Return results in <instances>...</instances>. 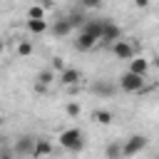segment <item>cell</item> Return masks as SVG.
<instances>
[{"label":"cell","instance_id":"6da1fadb","mask_svg":"<svg viewBox=\"0 0 159 159\" xmlns=\"http://www.w3.org/2000/svg\"><path fill=\"white\" fill-rule=\"evenodd\" d=\"M57 139H60V147L67 149V152H82V147H84V134H82V129H77V127L62 129Z\"/></svg>","mask_w":159,"mask_h":159},{"label":"cell","instance_id":"7a4b0ae2","mask_svg":"<svg viewBox=\"0 0 159 159\" xmlns=\"http://www.w3.org/2000/svg\"><path fill=\"white\" fill-rule=\"evenodd\" d=\"M119 89H124V92H144V77H139V75H134V72H122L119 75Z\"/></svg>","mask_w":159,"mask_h":159},{"label":"cell","instance_id":"3957f363","mask_svg":"<svg viewBox=\"0 0 159 159\" xmlns=\"http://www.w3.org/2000/svg\"><path fill=\"white\" fill-rule=\"evenodd\" d=\"M144 147H147V137L144 134H132L129 139H124V159L144 152Z\"/></svg>","mask_w":159,"mask_h":159},{"label":"cell","instance_id":"277c9868","mask_svg":"<svg viewBox=\"0 0 159 159\" xmlns=\"http://www.w3.org/2000/svg\"><path fill=\"white\" fill-rule=\"evenodd\" d=\"M57 80H60L62 87H77V84L82 82V72L75 70V67H67V70H62V72L57 75Z\"/></svg>","mask_w":159,"mask_h":159},{"label":"cell","instance_id":"5b68a950","mask_svg":"<svg viewBox=\"0 0 159 159\" xmlns=\"http://www.w3.org/2000/svg\"><path fill=\"white\" fill-rule=\"evenodd\" d=\"M112 55H114L117 60H132V57H137L132 42H127V40H117V42L112 45Z\"/></svg>","mask_w":159,"mask_h":159},{"label":"cell","instance_id":"8992f818","mask_svg":"<svg viewBox=\"0 0 159 159\" xmlns=\"http://www.w3.org/2000/svg\"><path fill=\"white\" fill-rule=\"evenodd\" d=\"M94 45H99V40H97L92 32H87V30H80V35H77V40H75V47H77L80 52H87V50H92Z\"/></svg>","mask_w":159,"mask_h":159},{"label":"cell","instance_id":"52a82bcc","mask_svg":"<svg viewBox=\"0 0 159 159\" xmlns=\"http://www.w3.org/2000/svg\"><path fill=\"white\" fill-rule=\"evenodd\" d=\"M117 40H122V30L112 22V20H104V27H102V42H117Z\"/></svg>","mask_w":159,"mask_h":159},{"label":"cell","instance_id":"ba28073f","mask_svg":"<svg viewBox=\"0 0 159 159\" xmlns=\"http://www.w3.org/2000/svg\"><path fill=\"white\" fill-rule=\"evenodd\" d=\"M129 72H134V75H139V77H147V72H149V60L142 57V55L132 57V60H129Z\"/></svg>","mask_w":159,"mask_h":159},{"label":"cell","instance_id":"9c48e42d","mask_svg":"<svg viewBox=\"0 0 159 159\" xmlns=\"http://www.w3.org/2000/svg\"><path fill=\"white\" fill-rule=\"evenodd\" d=\"M35 142H37V139H32V137H20L17 144H15V152H17L20 157H32V154H35Z\"/></svg>","mask_w":159,"mask_h":159},{"label":"cell","instance_id":"30bf717a","mask_svg":"<svg viewBox=\"0 0 159 159\" xmlns=\"http://www.w3.org/2000/svg\"><path fill=\"white\" fill-rule=\"evenodd\" d=\"M55 80H57V72H55L52 67H47V70H40V72H37V82H35V87L42 92V89H45L47 84H52Z\"/></svg>","mask_w":159,"mask_h":159},{"label":"cell","instance_id":"8fae6325","mask_svg":"<svg viewBox=\"0 0 159 159\" xmlns=\"http://www.w3.org/2000/svg\"><path fill=\"white\" fill-rule=\"evenodd\" d=\"M52 154V142L50 139H37L35 142V159H45V157H50Z\"/></svg>","mask_w":159,"mask_h":159},{"label":"cell","instance_id":"7c38bea8","mask_svg":"<svg viewBox=\"0 0 159 159\" xmlns=\"http://www.w3.org/2000/svg\"><path fill=\"white\" fill-rule=\"evenodd\" d=\"M104 157H107V159H124V142H112V144H107Z\"/></svg>","mask_w":159,"mask_h":159},{"label":"cell","instance_id":"4fadbf2b","mask_svg":"<svg viewBox=\"0 0 159 159\" xmlns=\"http://www.w3.org/2000/svg\"><path fill=\"white\" fill-rule=\"evenodd\" d=\"M25 27L30 35H42V32H47V20H27Z\"/></svg>","mask_w":159,"mask_h":159},{"label":"cell","instance_id":"5bb4252c","mask_svg":"<svg viewBox=\"0 0 159 159\" xmlns=\"http://www.w3.org/2000/svg\"><path fill=\"white\" fill-rule=\"evenodd\" d=\"M27 20H47V12L42 5H30L27 7Z\"/></svg>","mask_w":159,"mask_h":159},{"label":"cell","instance_id":"9a60e30c","mask_svg":"<svg viewBox=\"0 0 159 159\" xmlns=\"http://www.w3.org/2000/svg\"><path fill=\"white\" fill-rule=\"evenodd\" d=\"M52 32H55V35H60V37H65V35H70V32H72V22H70V20H57V22H55V27H52Z\"/></svg>","mask_w":159,"mask_h":159},{"label":"cell","instance_id":"2e32d148","mask_svg":"<svg viewBox=\"0 0 159 159\" xmlns=\"http://www.w3.org/2000/svg\"><path fill=\"white\" fill-rule=\"evenodd\" d=\"M92 119L97 124H112V112L109 109H94L92 112Z\"/></svg>","mask_w":159,"mask_h":159},{"label":"cell","instance_id":"e0dca14e","mask_svg":"<svg viewBox=\"0 0 159 159\" xmlns=\"http://www.w3.org/2000/svg\"><path fill=\"white\" fill-rule=\"evenodd\" d=\"M15 52H17L20 57H30V55H32V45H30L27 40H20L17 47H15Z\"/></svg>","mask_w":159,"mask_h":159},{"label":"cell","instance_id":"ac0fdd59","mask_svg":"<svg viewBox=\"0 0 159 159\" xmlns=\"http://www.w3.org/2000/svg\"><path fill=\"white\" fill-rule=\"evenodd\" d=\"M65 112H67L70 117H80V112H82V107H80L77 102H70V104L65 107Z\"/></svg>","mask_w":159,"mask_h":159},{"label":"cell","instance_id":"d6986e66","mask_svg":"<svg viewBox=\"0 0 159 159\" xmlns=\"http://www.w3.org/2000/svg\"><path fill=\"white\" fill-rule=\"evenodd\" d=\"M80 5L92 10V7H99V5H102V0H80Z\"/></svg>","mask_w":159,"mask_h":159},{"label":"cell","instance_id":"ffe728a7","mask_svg":"<svg viewBox=\"0 0 159 159\" xmlns=\"http://www.w3.org/2000/svg\"><path fill=\"white\" fill-rule=\"evenodd\" d=\"M52 70H55V72H62V70H67V67H65V62H62L60 57H55V60H52Z\"/></svg>","mask_w":159,"mask_h":159},{"label":"cell","instance_id":"44dd1931","mask_svg":"<svg viewBox=\"0 0 159 159\" xmlns=\"http://www.w3.org/2000/svg\"><path fill=\"white\" fill-rule=\"evenodd\" d=\"M94 89H97V92H102V94H109V92H112V87H107V84H97Z\"/></svg>","mask_w":159,"mask_h":159},{"label":"cell","instance_id":"7402d4cb","mask_svg":"<svg viewBox=\"0 0 159 159\" xmlns=\"http://www.w3.org/2000/svg\"><path fill=\"white\" fill-rule=\"evenodd\" d=\"M134 5H137V7H147V5H149V0H134Z\"/></svg>","mask_w":159,"mask_h":159},{"label":"cell","instance_id":"603a6c76","mask_svg":"<svg viewBox=\"0 0 159 159\" xmlns=\"http://www.w3.org/2000/svg\"><path fill=\"white\" fill-rule=\"evenodd\" d=\"M2 159H12V154H10L7 149H5V152H2Z\"/></svg>","mask_w":159,"mask_h":159}]
</instances>
